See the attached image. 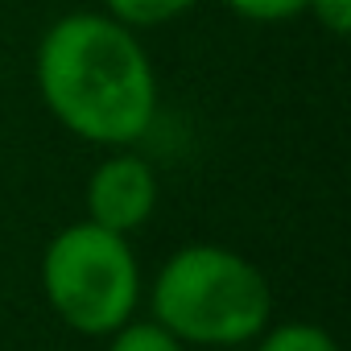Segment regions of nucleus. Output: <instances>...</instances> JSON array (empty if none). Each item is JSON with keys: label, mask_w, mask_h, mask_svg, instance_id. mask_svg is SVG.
I'll return each instance as SVG.
<instances>
[{"label": "nucleus", "mask_w": 351, "mask_h": 351, "mask_svg": "<svg viewBox=\"0 0 351 351\" xmlns=\"http://www.w3.org/2000/svg\"><path fill=\"white\" fill-rule=\"evenodd\" d=\"M38 91L54 120L95 145H132L157 116V79L112 13H66L38 46Z\"/></svg>", "instance_id": "obj_1"}, {"label": "nucleus", "mask_w": 351, "mask_h": 351, "mask_svg": "<svg viewBox=\"0 0 351 351\" xmlns=\"http://www.w3.org/2000/svg\"><path fill=\"white\" fill-rule=\"evenodd\" d=\"M269 285L252 261L232 248L191 244L173 252L153 285V314L178 343L236 347L265 330Z\"/></svg>", "instance_id": "obj_2"}, {"label": "nucleus", "mask_w": 351, "mask_h": 351, "mask_svg": "<svg viewBox=\"0 0 351 351\" xmlns=\"http://www.w3.org/2000/svg\"><path fill=\"white\" fill-rule=\"evenodd\" d=\"M42 285L66 326L83 335H112L136 306L141 273L120 232L83 219L50 240L42 256Z\"/></svg>", "instance_id": "obj_3"}, {"label": "nucleus", "mask_w": 351, "mask_h": 351, "mask_svg": "<svg viewBox=\"0 0 351 351\" xmlns=\"http://www.w3.org/2000/svg\"><path fill=\"white\" fill-rule=\"evenodd\" d=\"M157 207V178L153 165L132 153L108 157L87 182V219L108 232H132L141 228Z\"/></svg>", "instance_id": "obj_4"}, {"label": "nucleus", "mask_w": 351, "mask_h": 351, "mask_svg": "<svg viewBox=\"0 0 351 351\" xmlns=\"http://www.w3.org/2000/svg\"><path fill=\"white\" fill-rule=\"evenodd\" d=\"M104 5L128 29H149V25H169L173 17L195 9L199 0H104Z\"/></svg>", "instance_id": "obj_5"}, {"label": "nucleus", "mask_w": 351, "mask_h": 351, "mask_svg": "<svg viewBox=\"0 0 351 351\" xmlns=\"http://www.w3.org/2000/svg\"><path fill=\"white\" fill-rule=\"evenodd\" d=\"M256 351H339L335 339L322 330V326H310V322H285L277 330H269L261 339Z\"/></svg>", "instance_id": "obj_6"}, {"label": "nucleus", "mask_w": 351, "mask_h": 351, "mask_svg": "<svg viewBox=\"0 0 351 351\" xmlns=\"http://www.w3.org/2000/svg\"><path fill=\"white\" fill-rule=\"evenodd\" d=\"M108 351H182V343L157 322H132V326L124 322V326L112 330Z\"/></svg>", "instance_id": "obj_7"}, {"label": "nucleus", "mask_w": 351, "mask_h": 351, "mask_svg": "<svg viewBox=\"0 0 351 351\" xmlns=\"http://www.w3.org/2000/svg\"><path fill=\"white\" fill-rule=\"evenodd\" d=\"M223 5L232 13L248 17V21H265L269 25V21H289V17L306 13L310 0H223Z\"/></svg>", "instance_id": "obj_8"}, {"label": "nucleus", "mask_w": 351, "mask_h": 351, "mask_svg": "<svg viewBox=\"0 0 351 351\" xmlns=\"http://www.w3.org/2000/svg\"><path fill=\"white\" fill-rule=\"evenodd\" d=\"M314 17H318V25L326 29V34H335V38H343L347 29H351V0H310L306 5Z\"/></svg>", "instance_id": "obj_9"}]
</instances>
